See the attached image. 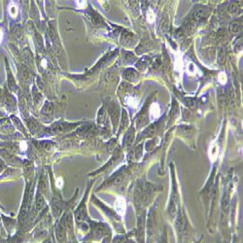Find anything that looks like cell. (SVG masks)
<instances>
[{
  "label": "cell",
  "instance_id": "9",
  "mask_svg": "<svg viewBox=\"0 0 243 243\" xmlns=\"http://www.w3.org/2000/svg\"><path fill=\"white\" fill-rule=\"evenodd\" d=\"M155 13L153 12V10H148V13H147V20L149 23H153L155 20Z\"/></svg>",
  "mask_w": 243,
  "mask_h": 243
},
{
  "label": "cell",
  "instance_id": "4",
  "mask_svg": "<svg viewBox=\"0 0 243 243\" xmlns=\"http://www.w3.org/2000/svg\"><path fill=\"white\" fill-rule=\"evenodd\" d=\"M116 211L123 215L126 211V201L123 197H119L116 200Z\"/></svg>",
  "mask_w": 243,
  "mask_h": 243
},
{
  "label": "cell",
  "instance_id": "15",
  "mask_svg": "<svg viewBox=\"0 0 243 243\" xmlns=\"http://www.w3.org/2000/svg\"><path fill=\"white\" fill-rule=\"evenodd\" d=\"M160 243H166V237H164V239H163V241L160 242Z\"/></svg>",
  "mask_w": 243,
  "mask_h": 243
},
{
  "label": "cell",
  "instance_id": "1",
  "mask_svg": "<svg viewBox=\"0 0 243 243\" xmlns=\"http://www.w3.org/2000/svg\"><path fill=\"white\" fill-rule=\"evenodd\" d=\"M176 229L177 232L180 234H183L186 232L187 229V219L186 216L183 211H181L178 213V216H177V220H176Z\"/></svg>",
  "mask_w": 243,
  "mask_h": 243
},
{
  "label": "cell",
  "instance_id": "12",
  "mask_svg": "<svg viewBox=\"0 0 243 243\" xmlns=\"http://www.w3.org/2000/svg\"><path fill=\"white\" fill-rule=\"evenodd\" d=\"M20 149L22 150H26L27 149V144L26 141H22L20 143Z\"/></svg>",
  "mask_w": 243,
  "mask_h": 243
},
{
  "label": "cell",
  "instance_id": "10",
  "mask_svg": "<svg viewBox=\"0 0 243 243\" xmlns=\"http://www.w3.org/2000/svg\"><path fill=\"white\" fill-rule=\"evenodd\" d=\"M226 74L225 73H220L219 74V82L221 84H225L226 83Z\"/></svg>",
  "mask_w": 243,
  "mask_h": 243
},
{
  "label": "cell",
  "instance_id": "2",
  "mask_svg": "<svg viewBox=\"0 0 243 243\" xmlns=\"http://www.w3.org/2000/svg\"><path fill=\"white\" fill-rule=\"evenodd\" d=\"M123 77H125L126 79L129 80V81L136 82L138 80V78H139V74H138L137 71H135L134 69H127L125 71Z\"/></svg>",
  "mask_w": 243,
  "mask_h": 243
},
{
  "label": "cell",
  "instance_id": "3",
  "mask_svg": "<svg viewBox=\"0 0 243 243\" xmlns=\"http://www.w3.org/2000/svg\"><path fill=\"white\" fill-rule=\"evenodd\" d=\"M150 118L152 120H155L156 119L160 114V109H159V106L156 104V103H153L151 106H150Z\"/></svg>",
  "mask_w": 243,
  "mask_h": 243
},
{
  "label": "cell",
  "instance_id": "6",
  "mask_svg": "<svg viewBox=\"0 0 243 243\" xmlns=\"http://www.w3.org/2000/svg\"><path fill=\"white\" fill-rule=\"evenodd\" d=\"M9 13L12 18H16V16L18 14V8L15 4H11L9 7Z\"/></svg>",
  "mask_w": 243,
  "mask_h": 243
},
{
  "label": "cell",
  "instance_id": "5",
  "mask_svg": "<svg viewBox=\"0 0 243 243\" xmlns=\"http://www.w3.org/2000/svg\"><path fill=\"white\" fill-rule=\"evenodd\" d=\"M133 137H134L133 130L130 129H129L126 131V133L125 134V138H123V144H125L126 147H129V146L131 145V144H132Z\"/></svg>",
  "mask_w": 243,
  "mask_h": 243
},
{
  "label": "cell",
  "instance_id": "8",
  "mask_svg": "<svg viewBox=\"0 0 243 243\" xmlns=\"http://www.w3.org/2000/svg\"><path fill=\"white\" fill-rule=\"evenodd\" d=\"M229 29H230V31H232V32H233V33H235V32H238V31L240 30V26H239V23H237L236 22L232 23V24H230Z\"/></svg>",
  "mask_w": 243,
  "mask_h": 243
},
{
  "label": "cell",
  "instance_id": "14",
  "mask_svg": "<svg viewBox=\"0 0 243 243\" xmlns=\"http://www.w3.org/2000/svg\"><path fill=\"white\" fill-rule=\"evenodd\" d=\"M3 36H4V33H3V29L1 27H0V43L2 42V40H3Z\"/></svg>",
  "mask_w": 243,
  "mask_h": 243
},
{
  "label": "cell",
  "instance_id": "11",
  "mask_svg": "<svg viewBox=\"0 0 243 243\" xmlns=\"http://www.w3.org/2000/svg\"><path fill=\"white\" fill-rule=\"evenodd\" d=\"M56 187L60 189L61 187H62V185H63V181H62V178L61 177H59V178H57L56 181Z\"/></svg>",
  "mask_w": 243,
  "mask_h": 243
},
{
  "label": "cell",
  "instance_id": "13",
  "mask_svg": "<svg viewBox=\"0 0 243 243\" xmlns=\"http://www.w3.org/2000/svg\"><path fill=\"white\" fill-rule=\"evenodd\" d=\"M86 2L85 1H77V6L79 8H85L86 7Z\"/></svg>",
  "mask_w": 243,
  "mask_h": 243
},
{
  "label": "cell",
  "instance_id": "7",
  "mask_svg": "<svg viewBox=\"0 0 243 243\" xmlns=\"http://www.w3.org/2000/svg\"><path fill=\"white\" fill-rule=\"evenodd\" d=\"M225 56H226V53L224 51L223 48H220L219 52H218V62L219 63H223L224 60H225Z\"/></svg>",
  "mask_w": 243,
  "mask_h": 243
}]
</instances>
